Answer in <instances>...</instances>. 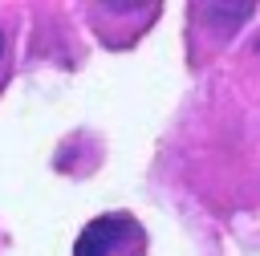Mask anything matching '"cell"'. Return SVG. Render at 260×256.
<instances>
[{
    "label": "cell",
    "instance_id": "obj_1",
    "mask_svg": "<svg viewBox=\"0 0 260 256\" xmlns=\"http://www.w3.org/2000/svg\"><path fill=\"white\" fill-rule=\"evenodd\" d=\"M256 16V4H191L187 8V61L199 69L228 49V41Z\"/></svg>",
    "mask_w": 260,
    "mask_h": 256
},
{
    "label": "cell",
    "instance_id": "obj_2",
    "mask_svg": "<svg viewBox=\"0 0 260 256\" xmlns=\"http://www.w3.org/2000/svg\"><path fill=\"white\" fill-rule=\"evenodd\" d=\"M73 256H150V236L138 223V215L102 211L77 232Z\"/></svg>",
    "mask_w": 260,
    "mask_h": 256
},
{
    "label": "cell",
    "instance_id": "obj_3",
    "mask_svg": "<svg viewBox=\"0 0 260 256\" xmlns=\"http://www.w3.org/2000/svg\"><path fill=\"white\" fill-rule=\"evenodd\" d=\"M158 12H162L158 0H146V4H81V16H85L89 33L106 49L138 45V37L158 20Z\"/></svg>",
    "mask_w": 260,
    "mask_h": 256
},
{
    "label": "cell",
    "instance_id": "obj_4",
    "mask_svg": "<svg viewBox=\"0 0 260 256\" xmlns=\"http://www.w3.org/2000/svg\"><path fill=\"white\" fill-rule=\"evenodd\" d=\"M16 37H20V12L0 4V93L8 89L16 69Z\"/></svg>",
    "mask_w": 260,
    "mask_h": 256
},
{
    "label": "cell",
    "instance_id": "obj_5",
    "mask_svg": "<svg viewBox=\"0 0 260 256\" xmlns=\"http://www.w3.org/2000/svg\"><path fill=\"white\" fill-rule=\"evenodd\" d=\"M0 248H4V236H0Z\"/></svg>",
    "mask_w": 260,
    "mask_h": 256
}]
</instances>
